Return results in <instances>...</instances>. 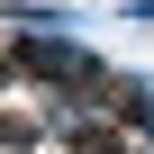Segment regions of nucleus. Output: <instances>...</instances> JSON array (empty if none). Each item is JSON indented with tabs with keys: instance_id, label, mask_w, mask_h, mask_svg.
I'll return each instance as SVG.
<instances>
[{
	"instance_id": "f257e3e1",
	"label": "nucleus",
	"mask_w": 154,
	"mask_h": 154,
	"mask_svg": "<svg viewBox=\"0 0 154 154\" xmlns=\"http://www.w3.org/2000/svg\"><path fill=\"white\" fill-rule=\"evenodd\" d=\"M36 136V118H18V109H0V145H27Z\"/></svg>"
},
{
	"instance_id": "f03ea898",
	"label": "nucleus",
	"mask_w": 154,
	"mask_h": 154,
	"mask_svg": "<svg viewBox=\"0 0 154 154\" xmlns=\"http://www.w3.org/2000/svg\"><path fill=\"white\" fill-rule=\"evenodd\" d=\"M72 154H118V136H100V127H82V136H72Z\"/></svg>"
}]
</instances>
